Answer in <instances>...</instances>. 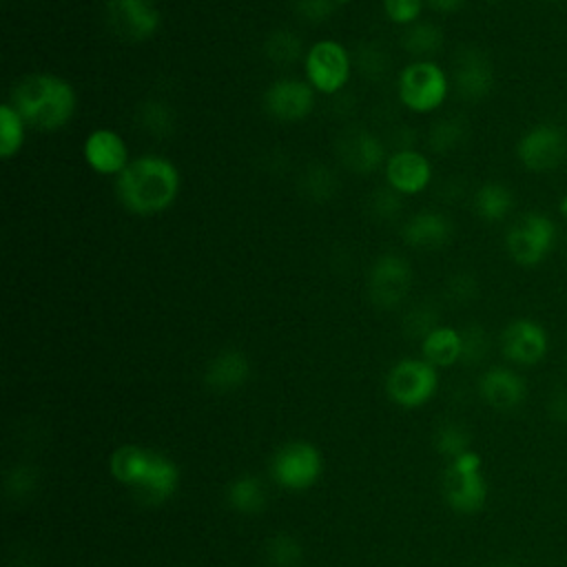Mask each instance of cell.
Returning <instances> with one entry per match:
<instances>
[{
    "label": "cell",
    "instance_id": "cell-1",
    "mask_svg": "<svg viewBox=\"0 0 567 567\" xmlns=\"http://www.w3.org/2000/svg\"><path fill=\"white\" fill-rule=\"evenodd\" d=\"M179 168L162 155H140L115 179V195L120 204L142 217L168 210L179 195Z\"/></svg>",
    "mask_w": 567,
    "mask_h": 567
},
{
    "label": "cell",
    "instance_id": "cell-2",
    "mask_svg": "<svg viewBox=\"0 0 567 567\" xmlns=\"http://www.w3.org/2000/svg\"><path fill=\"white\" fill-rule=\"evenodd\" d=\"M109 470L144 505H164L179 487L177 463L162 452L135 443L120 445L109 458Z\"/></svg>",
    "mask_w": 567,
    "mask_h": 567
},
{
    "label": "cell",
    "instance_id": "cell-3",
    "mask_svg": "<svg viewBox=\"0 0 567 567\" xmlns=\"http://www.w3.org/2000/svg\"><path fill=\"white\" fill-rule=\"evenodd\" d=\"M9 104L27 126L51 133L73 120L78 95L71 82L55 73H29L13 84Z\"/></svg>",
    "mask_w": 567,
    "mask_h": 567
},
{
    "label": "cell",
    "instance_id": "cell-4",
    "mask_svg": "<svg viewBox=\"0 0 567 567\" xmlns=\"http://www.w3.org/2000/svg\"><path fill=\"white\" fill-rule=\"evenodd\" d=\"M441 492L456 514L472 516L485 507L487 481L483 476V461L474 450L447 461L441 474Z\"/></svg>",
    "mask_w": 567,
    "mask_h": 567
},
{
    "label": "cell",
    "instance_id": "cell-5",
    "mask_svg": "<svg viewBox=\"0 0 567 567\" xmlns=\"http://www.w3.org/2000/svg\"><path fill=\"white\" fill-rule=\"evenodd\" d=\"M452 80L441 64L432 60H414L405 64L396 80L399 102L412 113H432L443 106Z\"/></svg>",
    "mask_w": 567,
    "mask_h": 567
},
{
    "label": "cell",
    "instance_id": "cell-6",
    "mask_svg": "<svg viewBox=\"0 0 567 567\" xmlns=\"http://www.w3.org/2000/svg\"><path fill=\"white\" fill-rule=\"evenodd\" d=\"M303 73L308 84L323 95H337L350 80L352 55L348 49L332 40L323 38L308 47L303 58Z\"/></svg>",
    "mask_w": 567,
    "mask_h": 567
},
{
    "label": "cell",
    "instance_id": "cell-7",
    "mask_svg": "<svg viewBox=\"0 0 567 567\" xmlns=\"http://www.w3.org/2000/svg\"><path fill=\"white\" fill-rule=\"evenodd\" d=\"M556 224L545 213H525L505 235V250L514 264L532 268L538 266L556 244Z\"/></svg>",
    "mask_w": 567,
    "mask_h": 567
},
{
    "label": "cell",
    "instance_id": "cell-8",
    "mask_svg": "<svg viewBox=\"0 0 567 567\" xmlns=\"http://www.w3.org/2000/svg\"><path fill=\"white\" fill-rule=\"evenodd\" d=\"M323 472V456L310 441H288L270 458V476L284 489L312 487Z\"/></svg>",
    "mask_w": 567,
    "mask_h": 567
},
{
    "label": "cell",
    "instance_id": "cell-9",
    "mask_svg": "<svg viewBox=\"0 0 567 567\" xmlns=\"http://www.w3.org/2000/svg\"><path fill=\"white\" fill-rule=\"evenodd\" d=\"M439 388V372L425 359H401L385 377V394L399 408L425 405Z\"/></svg>",
    "mask_w": 567,
    "mask_h": 567
},
{
    "label": "cell",
    "instance_id": "cell-10",
    "mask_svg": "<svg viewBox=\"0 0 567 567\" xmlns=\"http://www.w3.org/2000/svg\"><path fill=\"white\" fill-rule=\"evenodd\" d=\"M412 288V266L396 252L374 259L368 270V297L374 308L392 310L403 303Z\"/></svg>",
    "mask_w": 567,
    "mask_h": 567
},
{
    "label": "cell",
    "instance_id": "cell-11",
    "mask_svg": "<svg viewBox=\"0 0 567 567\" xmlns=\"http://www.w3.org/2000/svg\"><path fill=\"white\" fill-rule=\"evenodd\" d=\"M516 157L532 173H549L567 159V133L551 122L536 124L520 135Z\"/></svg>",
    "mask_w": 567,
    "mask_h": 567
},
{
    "label": "cell",
    "instance_id": "cell-12",
    "mask_svg": "<svg viewBox=\"0 0 567 567\" xmlns=\"http://www.w3.org/2000/svg\"><path fill=\"white\" fill-rule=\"evenodd\" d=\"M315 93L308 80L279 78L264 91V109L277 122H303L315 109Z\"/></svg>",
    "mask_w": 567,
    "mask_h": 567
},
{
    "label": "cell",
    "instance_id": "cell-13",
    "mask_svg": "<svg viewBox=\"0 0 567 567\" xmlns=\"http://www.w3.org/2000/svg\"><path fill=\"white\" fill-rule=\"evenodd\" d=\"M111 27L128 42L151 40L162 22L155 0H106Z\"/></svg>",
    "mask_w": 567,
    "mask_h": 567
},
{
    "label": "cell",
    "instance_id": "cell-14",
    "mask_svg": "<svg viewBox=\"0 0 567 567\" xmlns=\"http://www.w3.org/2000/svg\"><path fill=\"white\" fill-rule=\"evenodd\" d=\"M452 86L465 102H481L494 89V66L478 47H463L454 58Z\"/></svg>",
    "mask_w": 567,
    "mask_h": 567
},
{
    "label": "cell",
    "instance_id": "cell-15",
    "mask_svg": "<svg viewBox=\"0 0 567 567\" xmlns=\"http://www.w3.org/2000/svg\"><path fill=\"white\" fill-rule=\"evenodd\" d=\"M501 350L516 365H536L549 350V337L538 321L514 319L501 332Z\"/></svg>",
    "mask_w": 567,
    "mask_h": 567
},
{
    "label": "cell",
    "instance_id": "cell-16",
    "mask_svg": "<svg viewBox=\"0 0 567 567\" xmlns=\"http://www.w3.org/2000/svg\"><path fill=\"white\" fill-rule=\"evenodd\" d=\"M86 166L104 177H117L128 166V144L113 128H95L82 144Z\"/></svg>",
    "mask_w": 567,
    "mask_h": 567
},
{
    "label": "cell",
    "instance_id": "cell-17",
    "mask_svg": "<svg viewBox=\"0 0 567 567\" xmlns=\"http://www.w3.org/2000/svg\"><path fill=\"white\" fill-rule=\"evenodd\" d=\"M337 157L348 171L359 175H370L388 162L383 142L365 128L343 131L337 140Z\"/></svg>",
    "mask_w": 567,
    "mask_h": 567
},
{
    "label": "cell",
    "instance_id": "cell-18",
    "mask_svg": "<svg viewBox=\"0 0 567 567\" xmlns=\"http://www.w3.org/2000/svg\"><path fill=\"white\" fill-rule=\"evenodd\" d=\"M385 184L399 195H419L432 182V162L414 148L394 151L383 166Z\"/></svg>",
    "mask_w": 567,
    "mask_h": 567
},
{
    "label": "cell",
    "instance_id": "cell-19",
    "mask_svg": "<svg viewBox=\"0 0 567 567\" xmlns=\"http://www.w3.org/2000/svg\"><path fill=\"white\" fill-rule=\"evenodd\" d=\"M478 394L492 410L514 412L527 396V383L512 368L492 365L478 379Z\"/></svg>",
    "mask_w": 567,
    "mask_h": 567
},
{
    "label": "cell",
    "instance_id": "cell-20",
    "mask_svg": "<svg viewBox=\"0 0 567 567\" xmlns=\"http://www.w3.org/2000/svg\"><path fill=\"white\" fill-rule=\"evenodd\" d=\"M252 365L246 352L237 348H224L208 359L202 381L215 394H228L239 390L250 379Z\"/></svg>",
    "mask_w": 567,
    "mask_h": 567
},
{
    "label": "cell",
    "instance_id": "cell-21",
    "mask_svg": "<svg viewBox=\"0 0 567 567\" xmlns=\"http://www.w3.org/2000/svg\"><path fill=\"white\" fill-rule=\"evenodd\" d=\"M452 221L439 210H419L401 226V237L410 248L436 250L452 239Z\"/></svg>",
    "mask_w": 567,
    "mask_h": 567
},
{
    "label": "cell",
    "instance_id": "cell-22",
    "mask_svg": "<svg viewBox=\"0 0 567 567\" xmlns=\"http://www.w3.org/2000/svg\"><path fill=\"white\" fill-rule=\"evenodd\" d=\"M224 498L230 509H235L237 514H244V516H257L268 505L266 485L255 474H241V476L233 478L226 485Z\"/></svg>",
    "mask_w": 567,
    "mask_h": 567
},
{
    "label": "cell",
    "instance_id": "cell-23",
    "mask_svg": "<svg viewBox=\"0 0 567 567\" xmlns=\"http://www.w3.org/2000/svg\"><path fill=\"white\" fill-rule=\"evenodd\" d=\"M421 354L434 368H450L461 361V330L452 326L434 328L421 341Z\"/></svg>",
    "mask_w": 567,
    "mask_h": 567
},
{
    "label": "cell",
    "instance_id": "cell-24",
    "mask_svg": "<svg viewBox=\"0 0 567 567\" xmlns=\"http://www.w3.org/2000/svg\"><path fill=\"white\" fill-rule=\"evenodd\" d=\"M514 208V195L503 182H485L474 193V213L487 221H503Z\"/></svg>",
    "mask_w": 567,
    "mask_h": 567
},
{
    "label": "cell",
    "instance_id": "cell-25",
    "mask_svg": "<svg viewBox=\"0 0 567 567\" xmlns=\"http://www.w3.org/2000/svg\"><path fill=\"white\" fill-rule=\"evenodd\" d=\"M445 35L439 29V24L434 22H414L410 27H405L403 35H401V44L403 49L414 55L416 60H430L432 55H436L443 49Z\"/></svg>",
    "mask_w": 567,
    "mask_h": 567
},
{
    "label": "cell",
    "instance_id": "cell-26",
    "mask_svg": "<svg viewBox=\"0 0 567 567\" xmlns=\"http://www.w3.org/2000/svg\"><path fill=\"white\" fill-rule=\"evenodd\" d=\"M306 51L308 49H303L301 35L290 29H277L264 42V55L277 66L297 64L299 60L306 58Z\"/></svg>",
    "mask_w": 567,
    "mask_h": 567
},
{
    "label": "cell",
    "instance_id": "cell-27",
    "mask_svg": "<svg viewBox=\"0 0 567 567\" xmlns=\"http://www.w3.org/2000/svg\"><path fill=\"white\" fill-rule=\"evenodd\" d=\"M27 140V122L22 115L7 102L0 106V157H16Z\"/></svg>",
    "mask_w": 567,
    "mask_h": 567
},
{
    "label": "cell",
    "instance_id": "cell-28",
    "mask_svg": "<svg viewBox=\"0 0 567 567\" xmlns=\"http://www.w3.org/2000/svg\"><path fill=\"white\" fill-rule=\"evenodd\" d=\"M264 558L268 567H301L303 565V545L288 532L270 536L264 545Z\"/></svg>",
    "mask_w": 567,
    "mask_h": 567
},
{
    "label": "cell",
    "instance_id": "cell-29",
    "mask_svg": "<svg viewBox=\"0 0 567 567\" xmlns=\"http://www.w3.org/2000/svg\"><path fill=\"white\" fill-rule=\"evenodd\" d=\"M470 443H472V436L461 421H450V419L441 421L432 434V445H434L436 454L445 456L447 461L472 450Z\"/></svg>",
    "mask_w": 567,
    "mask_h": 567
},
{
    "label": "cell",
    "instance_id": "cell-30",
    "mask_svg": "<svg viewBox=\"0 0 567 567\" xmlns=\"http://www.w3.org/2000/svg\"><path fill=\"white\" fill-rule=\"evenodd\" d=\"M137 124L153 137H168L175 128V113L162 100H144L137 106Z\"/></svg>",
    "mask_w": 567,
    "mask_h": 567
},
{
    "label": "cell",
    "instance_id": "cell-31",
    "mask_svg": "<svg viewBox=\"0 0 567 567\" xmlns=\"http://www.w3.org/2000/svg\"><path fill=\"white\" fill-rule=\"evenodd\" d=\"M299 190L310 202H328L339 190V179L326 164H312L301 173Z\"/></svg>",
    "mask_w": 567,
    "mask_h": 567
},
{
    "label": "cell",
    "instance_id": "cell-32",
    "mask_svg": "<svg viewBox=\"0 0 567 567\" xmlns=\"http://www.w3.org/2000/svg\"><path fill=\"white\" fill-rule=\"evenodd\" d=\"M390 53L379 42H363L352 60L359 73L370 82H381L390 71Z\"/></svg>",
    "mask_w": 567,
    "mask_h": 567
},
{
    "label": "cell",
    "instance_id": "cell-33",
    "mask_svg": "<svg viewBox=\"0 0 567 567\" xmlns=\"http://www.w3.org/2000/svg\"><path fill=\"white\" fill-rule=\"evenodd\" d=\"M467 137V124L461 117H441L430 126L427 144L434 153H452Z\"/></svg>",
    "mask_w": 567,
    "mask_h": 567
},
{
    "label": "cell",
    "instance_id": "cell-34",
    "mask_svg": "<svg viewBox=\"0 0 567 567\" xmlns=\"http://www.w3.org/2000/svg\"><path fill=\"white\" fill-rule=\"evenodd\" d=\"M40 483V474L33 465L29 463H16L7 474H4V494L11 501H24L29 498Z\"/></svg>",
    "mask_w": 567,
    "mask_h": 567
},
{
    "label": "cell",
    "instance_id": "cell-35",
    "mask_svg": "<svg viewBox=\"0 0 567 567\" xmlns=\"http://www.w3.org/2000/svg\"><path fill=\"white\" fill-rule=\"evenodd\" d=\"M489 352V337L481 323H470L461 330V361L478 365Z\"/></svg>",
    "mask_w": 567,
    "mask_h": 567
},
{
    "label": "cell",
    "instance_id": "cell-36",
    "mask_svg": "<svg viewBox=\"0 0 567 567\" xmlns=\"http://www.w3.org/2000/svg\"><path fill=\"white\" fill-rule=\"evenodd\" d=\"M434 328H439V312L432 303H416L403 317V334L410 339H425Z\"/></svg>",
    "mask_w": 567,
    "mask_h": 567
},
{
    "label": "cell",
    "instance_id": "cell-37",
    "mask_svg": "<svg viewBox=\"0 0 567 567\" xmlns=\"http://www.w3.org/2000/svg\"><path fill=\"white\" fill-rule=\"evenodd\" d=\"M383 13L392 24L410 27L419 22L425 0H381Z\"/></svg>",
    "mask_w": 567,
    "mask_h": 567
},
{
    "label": "cell",
    "instance_id": "cell-38",
    "mask_svg": "<svg viewBox=\"0 0 567 567\" xmlns=\"http://www.w3.org/2000/svg\"><path fill=\"white\" fill-rule=\"evenodd\" d=\"M401 197H403V195H399L396 190H392V188L385 184L383 188H377V190L370 195L368 208H370V213H372L377 219H381V221L394 219V217L401 213Z\"/></svg>",
    "mask_w": 567,
    "mask_h": 567
},
{
    "label": "cell",
    "instance_id": "cell-39",
    "mask_svg": "<svg viewBox=\"0 0 567 567\" xmlns=\"http://www.w3.org/2000/svg\"><path fill=\"white\" fill-rule=\"evenodd\" d=\"M292 13L308 24H319L334 13V2L332 0H292Z\"/></svg>",
    "mask_w": 567,
    "mask_h": 567
},
{
    "label": "cell",
    "instance_id": "cell-40",
    "mask_svg": "<svg viewBox=\"0 0 567 567\" xmlns=\"http://www.w3.org/2000/svg\"><path fill=\"white\" fill-rule=\"evenodd\" d=\"M447 295L458 303H467L478 295V284L470 272H456L447 281Z\"/></svg>",
    "mask_w": 567,
    "mask_h": 567
},
{
    "label": "cell",
    "instance_id": "cell-41",
    "mask_svg": "<svg viewBox=\"0 0 567 567\" xmlns=\"http://www.w3.org/2000/svg\"><path fill=\"white\" fill-rule=\"evenodd\" d=\"M547 414L554 423L567 427V388H556L547 399Z\"/></svg>",
    "mask_w": 567,
    "mask_h": 567
},
{
    "label": "cell",
    "instance_id": "cell-42",
    "mask_svg": "<svg viewBox=\"0 0 567 567\" xmlns=\"http://www.w3.org/2000/svg\"><path fill=\"white\" fill-rule=\"evenodd\" d=\"M430 4V9L439 11V13H454L463 7L465 0H425Z\"/></svg>",
    "mask_w": 567,
    "mask_h": 567
},
{
    "label": "cell",
    "instance_id": "cell-43",
    "mask_svg": "<svg viewBox=\"0 0 567 567\" xmlns=\"http://www.w3.org/2000/svg\"><path fill=\"white\" fill-rule=\"evenodd\" d=\"M489 567H520V563H516V560H512V558H501V560L492 563Z\"/></svg>",
    "mask_w": 567,
    "mask_h": 567
},
{
    "label": "cell",
    "instance_id": "cell-44",
    "mask_svg": "<svg viewBox=\"0 0 567 567\" xmlns=\"http://www.w3.org/2000/svg\"><path fill=\"white\" fill-rule=\"evenodd\" d=\"M558 210H560V215H563V217H567V195L560 199V204H558Z\"/></svg>",
    "mask_w": 567,
    "mask_h": 567
},
{
    "label": "cell",
    "instance_id": "cell-45",
    "mask_svg": "<svg viewBox=\"0 0 567 567\" xmlns=\"http://www.w3.org/2000/svg\"><path fill=\"white\" fill-rule=\"evenodd\" d=\"M334 4H348V2H352V0H332Z\"/></svg>",
    "mask_w": 567,
    "mask_h": 567
}]
</instances>
